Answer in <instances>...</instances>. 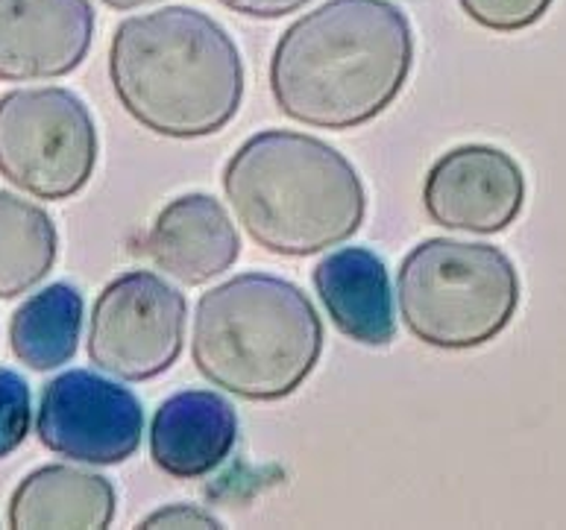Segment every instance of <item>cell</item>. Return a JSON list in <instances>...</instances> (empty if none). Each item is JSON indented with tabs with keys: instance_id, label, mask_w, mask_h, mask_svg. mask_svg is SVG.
<instances>
[{
	"instance_id": "6da1fadb",
	"label": "cell",
	"mask_w": 566,
	"mask_h": 530,
	"mask_svg": "<svg viewBox=\"0 0 566 530\" xmlns=\"http://www.w3.org/2000/svg\"><path fill=\"white\" fill-rule=\"evenodd\" d=\"M415 62L406 12L388 0H329L273 47L271 92L282 115L317 129H355L397 100Z\"/></svg>"
},
{
	"instance_id": "7a4b0ae2",
	"label": "cell",
	"mask_w": 566,
	"mask_h": 530,
	"mask_svg": "<svg viewBox=\"0 0 566 530\" xmlns=\"http://www.w3.org/2000/svg\"><path fill=\"white\" fill-rule=\"evenodd\" d=\"M115 97L144 129L206 138L227 127L244 97V62L218 21L165 7L120 21L109 47Z\"/></svg>"
},
{
	"instance_id": "3957f363",
	"label": "cell",
	"mask_w": 566,
	"mask_h": 530,
	"mask_svg": "<svg viewBox=\"0 0 566 530\" xmlns=\"http://www.w3.org/2000/svg\"><path fill=\"white\" fill-rule=\"evenodd\" d=\"M238 223L268 253L305 258L361 229L367 197L355 168L321 138L268 129L247 138L223 170Z\"/></svg>"
},
{
	"instance_id": "277c9868",
	"label": "cell",
	"mask_w": 566,
	"mask_h": 530,
	"mask_svg": "<svg viewBox=\"0 0 566 530\" xmlns=\"http://www.w3.org/2000/svg\"><path fill=\"white\" fill-rule=\"evenodd\" d=\"M321 352V317L285 278L244 273L197 303L191 358L206 381L232 396L280 402L312 375Z\"/></svg>"
},
{
	"instance_id": "5b68a950",
	"label": "cell",
	"mask_w": 566,
	"mask_h": 530,
	"mask_svg": "<svg viewBox=\"0 0 566 530\" xmlns=\"http://www.w3.org/2000/svg\"><path fill=\"white\" fill-rule=\"evenodd\" d=\"M397 294L417 340L461 352L507 329L520 308V276L496 246L431 237L406 255Z\"/></svg>"
},
{
	"instance_id": "8992f818",
	"label": "cell",
	"mask_w": 566,
	"mask_h": 530,
	"mask_svg": "<svg viewBox=\"0 0 566 530\" xmlns=\"http://www.w3.org/2000/svg\"><path fill=\"white\" fill-rule=\"evenodd\" d=\"M97 165L92 112L69 88L0 97V177L39 200H69Z\"/></svg>"
},
{
	"instance_id": "52a82bcc",
	"label": "cell",
	"mask_w": 566,
	"mask_h": 530,
	"mask_svg": "<svg viewBox=\"0 0 566 530\" xmlns=\"http://www.w3.org/2000/svg\"><path fill=\"white\" fill-rule=\"evenodd\" d=\"M186 296L150 269L103 287L88 329V358L120 381H150L177 363L186 340Z\"/></svg>"
},
{
	"instance_id": "ba28073f",
	"label": "cell",
	"mask_w": 566,
	"mask_h": 530,
	"mask_svg": "<svg viewBox=\"0 0 566 530\" xmlns=\"http://www.w3.org/2000/svg\"><path fill=\"white\" fill-rule=\"evenodd\" d=\"M35 428L53 455L115 466L136 455L144 413L133 390L88 370H71L44 388Z\"/></svg>"
},
{
	"instance_id": "9c48e42d",
	"label": "cell",
	"mask_w": 566,
	"mask_h": 530,
	"mask_svg": "<svg viewBox=\"0 0 566 530\" xmlns=\"http://www.w3.org/2000/svg\"><path fill=\"white\" fill-rule=\"evenodd\" d=\"M525 177L505 150L464 144L431 165L423 186V209L443 229L493 235L520 218Z\"/></svg>"
},
{
	"instance_id": "30bf717a",
	"label": "cell",
	"mask_w": 566,
	"mask_h": 530,
	"mask_svg": "<svg viewBox=\"0 0 566 530\" xmlns=\"http://www.w3.org/2000/svg\"><path fill=\"white\" fill-rule=\"evenodd\" d=\"M92 39L88 0H0V80L30 83L71 74Z\"/></svg>"
},
{
	"instance_id": "8fae6325",
	"label": "cell",
	"mask_w": 566,
	"mask_h": 530,
	"mask_svg": "<svg viewBox=\"0 0 566 530\" xmlns=\"http://www.w3.org/2000/svg\"><path fill=\"white\" fill-rule=\"evenodd\" d=\"M144 253L165 276L197 287L227 273L241 255V237L220 200L186 194L156 214L144 237Z\"/></svg>"
},
{
	"instance_id": "7c38bea8",
	"label": "cell",
	"mask_w": 566,
	"mask_h": 530,
	"mask_svg": "<svg viewBox=\"0 0 566 530\" xmlns=\"http://www.w3.org/2000/svg\"><path fill=\"white\" fill-rule=\"evenodd\" d=\"M238 437L235 407L212 390L165 399L150 425V457L165 475L203 478L229 457Z\"/></svg>"
},
{
	"instance_id": "4fadbf2b",
	"label": "cell",
	"mask_w": 566,
	"mask_h": 530,
	"mask_svg": "<svg viewBox=\"0 0 566 530\" xmlns=\"http://www.w3.org/2000/svg\"><path fill=\"white\" fill-rule=\"evenodd\" d=\"M314 287L340 335L364 346H388L397 335L388 269L364 246H344L314 267Z\"/></svg>"
},
{
	"instance_id": "5bb4252c",
	"label": "cell",
	"mask_w": 566,
	"mask_h": 530,
	"mask_svg": "<svg viewBox=\"0 0 566 530\" xmlns=\"http://www.w3.org/2000/svg\"><path fill=\"white\" fill-rule=\"evenodd\" d=\"M115 489L109 478L76 466H42L27 475L9 501L12 528H109Z\"/></svg>"
},
{
	"instance_id": "9a60e30c",
	"label": "cell",
	"mask_w": 566,
	"mask_h": 530,
	"mask_svg": "<svg viewBox=\"0 0 566 530\" xmlns=\"http://www.w3.org/2000/svg\"><path fill=\"white\" fill-rule=\"evenodd\" d=\"M83 331V296L65 282L27 299L9 322V343L18 361L44 372L69 363Z\"/></svg>"
},
{
	"instance_id": "2e32d148",
	"label": "cell",
	"mask_w": 566,
	"mask_h": 530,
	"mask_svg": "<svg viewBox=\"0 0 566 530\" xmlns=\"http://www.w3.org/2000/svg\"><path fill=\"white\" fill-rule=\"evenodd\" d=\"M60 235L48 211L0 191V299L33 290L51 273Z\"/></svg>"
},
{
	"instance_id": "e0dca14e",
	"label": "cell",
	"mask_w": 566,
	"mask_h": 530,
	"mask_svg": "<svg viewBox=\"0 0 566 530\" xmlns=\"http://www.w3.org/2000/svg\"><path fill=\"white\" fill-rule=\"evenodd\" d=\"M475 24L493 33H516L534 26L546 12L552 0H458Z\"/></svg>"
},
{
	"instance_id": "ac0fdd59",
	"label": "cell",
	"mask_w": 566,
	"mask_h": 530,
	"mask_svg": "<svg viewBox=\"0 0 566 530\" xmlns=\"http://www.w3.org/2000/svg\"><path fill=\"white\" fill-rule=\"evenodd\" d=\"M30 388L12 370H0V460L12 455L30 434Z\"/></svg>"
},
{
	"instance_id": "d6986e66",
	"label": "cell",
	"mask_w": 566,
	"mask_h": 530,
	"mask_svg": "<svg viewBox=\"0 0 566 530\" xmlns=\"http://www.w3.org/2000/svg\"><path fill=\"white\" fill-rule=\"evenodd\" d=\"M142 528H220V522L195 505H174L147 516Z\"/></svg>"
},
{
	"instance_id": "ffe728a7",
	"label": "cell",
	"mask_w": 566,
	"mask_h": 530,
	"mask_svg": "<svg viewBox=\"0 0 566 530\" xmlns=\"http://www.w3.org/2000/svg\"><path fill=\"white\" fill-rule=\"evenodd\" d=\"M218 3H223V7L238 12V15L271 21V18L291 15V12L303 9L305 3H312V0H218Z\"/></svg>"
},
{
	"instance_id": "44dd1931",
	"label": "cell",
	"mask_w": 566,
	"mask_h": 530,
	"mask_svg": "<svg viewBox=\"0 0 566 530\" xmlns=\"http://www.w3.org/2000/svg\"><path fill=\"white\" fill-rule=\"evenodd\" d=\"M103 3L112 9H138L147 7V3H159V0H103Z\"/></svg>"
}]
</instances>
